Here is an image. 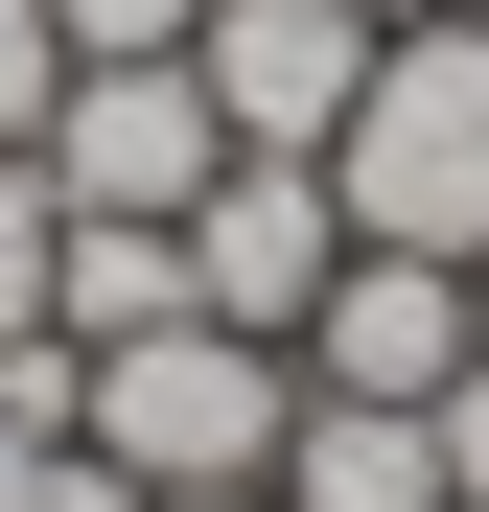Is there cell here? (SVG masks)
<instances>
[{"mask_svg": "<svg viewBox=\"0 0 489 512\" xmlns=\"http://www.w3.org/2000/svg\"><path fill=\"white\" fill-rule=\"evenodd\" d=\"M187 70L257 163H326L350 94H373V0H187Z\"/></svg>", "mask_w": 489, "mask_h": 512, "instance_id": "cell-4", "label": "cell"}, {"mask_svg": "<svg viewBox=\"0 0 489 512\" xmlns=\"http://www.w3.org/2000/svg\"><path fill=\"white\" fill-rule=\"evenodd\" d=\"M466 303H489V256H466Z\"/></svg>", "mask_w": 489, "mask_h": 512, "instance_id": "cell-15", "label": "cell"}, {"mask_svg": "<svg viewBox=\"0 0 489 512\" xmlns=\"http://www.w3.org/2000/svg\"><path fill=\"white\" fill-rule=\"evenodd\" d=\"M47 512H163V489H140L117 443H47Z\"/></svg>", "mask_w": 489, "mask_h": 512, "instance_id": "cell-12", "label": "cell"}, {"mask_svg": "<svg viewBox=\"0 0 489 512\" xmlns=\"http://www.w3.org/2000/svg\"><path fill=\"white\" fill-rule=\"evenodd\" d=\"M210 163H233V117H210L187 47H117V70H70V94H47V187H70V210H163V233H187Z\"/></svg>", "mask_w": 489, "mask_h": 512, "instance_id": "cell-3", "label": "cell"}, {"mask_svg": "<svg viewBox=\"0 0 489 512\" xmlns=\"http://www.w3.org/2000/svg\"><path fill=\"white\" fill-rule=\"evenodd\" d=\"M326 187H350V233H396V256H489V0L373 24V94H350V140H326Z\"/></svg>", "mask_w": 489, "mask_h": 512, "instance_id": "cell-2", "label": "cell"}, {"mask_svg": "<svg viewBox=\"0 0 489 512\" xmlns=\"http://www.w3.org/2000/svg\"><path fill=\"white\" fill-rule=\"evenodd\" d=\"M373 24H443V0H373Z\"/></svg>", "mask_w": 489, "mask_h": 512, "instance_id": "cell-14", "label": "cell"}, {"mask_svg": "<svg viewBox=\"0 0 489 512\" xmlns=\"http://www.w3.org/2000/svg\"><path fill=\"white\" fill-rule=\"evenodd\" d=\"M47 256H70V187L47 140H0V326H47Z\"/></svg>", "mask_w": 489, "mask_h": 512, "instance_id": "cell-8", "label": "cell"}, {"mask_svg": "<svg viewBox=\"0 0 489 512\" xmlns=\"http://www.w3.org/2000/svg\"><path fill=\"white\" fill-rule=\"evenodd\" d=\"M466 350H489L466 256H396V233H350V256H326V303H303V396H443Z\"/></svg>", "mask_w": 489, "mask_h": 512, "instance_id": "cell-6", "label": "cell"}, {"mask_svg": "<svg viewBox=\"0 0 489 512\" xmlns=\"http://www.w3.org/2000/svg\"><path fill=\"white\" fill-rule=\"evenodd\" d=\"M0 512H47V419H0Z\"/></svg>", "mask_w": 489, "mask_h": 512, "instance_id": "cell-13", "label": "cell"}, {"mask_svg": "<svg viewBox=\"0 0 489 512\" xmlns=\"http://www.w3.org/2000/svg\"><path fill=\"white\" fill-rule=\"evenodd\" d=\"M280 419H303V350L163 303V326H117V350H94V419H70V443H117L163 512H257V489H280Z\"/></svg>", "mask_w": 489, "mask_h": 512, "instance_id": "cell-1", "label": "cell"}, {"mask_svg": "<svg viewBox=\"0 0 489 512\" xmlns=\"http://www.w3.org/2000/svg\"><path fill=\"white\" fill-rule=\"evenodd\" d=\"M70 24V70H117V47H187V0H47Z\"/></svg>", "mask_w": 489, "mask_h": 512, "instance_id": "cell-10", "label": "cell"}, {"mask_svg": "<svg viewBox=\"0 0 489 512\" xmlns=\"http://www.w3.org/2000/svg\"><path fill=\"white\" fill-rule=\"evenodd\" d=\"M326 256H350V187H326V163H257V140H233L210 187H187V303H210V326H257V350H303Z\"/></svg>", "mask_w": 489, "mask_h": 512, "instance_id": "cell-5", "label": "cell"}, {"mask_svg": "<svg viewBox=\"0 0 489 512\" xmlns=\"http://www.w3.org/2000/svg\"><path fill=\"white\" fill-rule=\"evenodd\" d=\"M280 512H466L443 489V419L420 396H303L280 419Z\"/></svg>", "mask_w": 489, "mask_h": 512, "instance_id": "cell-7", "label": "cell"}, {"mask_svg": "<svg viewBox=\"0 0 489 512\" xmlns=\"http://www.w3.org/2000/svg\"><path fill=\"white\" fill-rule=\"evenodd\" d=\"M47 94H70V24H47V0H0V140H47Z\"/></svg>", "mask_w": 489, "mask_h": 512, "instance_id": "cell-9", "label": "cell"}, {"mask_svg": "<svg viewBox=\"0 0 489 512\" xmlns=\"http://www.w3.org/2000/svg\"><path fill=\"white\" fill-rule=\"evenodd\" d=\"M420 419H443V489H466V512H489V350H466V373H443V396H420Z\"/></svg>", "mask_w": 489, "mask_h": 512, "instance_id": "cell-11", "label": "cell"}]
</instances>
